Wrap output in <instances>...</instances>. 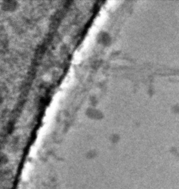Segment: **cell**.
Returning <instances> with one entry per match:
<instances>
[{
  "instance_id": "6da1fadb",
  "label": "cell",
  "mask_w": 179,
  "mask_h": 189,
  "mask_svg": "<svg viewBox=\"0 0 179 189\" xmlns=\"http://www.w3.org/2000/svg\"><path fill=\"white\" fill-rule=\"evenodd\" d=\"M31 171H32V166L30 164H28L22 171V178L23 180L27 181L29 179Z\"/></svg>"
}]
</instances>
